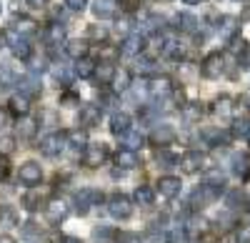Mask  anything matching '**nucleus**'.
I'll return each mask as SVG.
<instances>
[{"instance_id":"cd10ccee","label":"nucleus","mask_w":250,"mask_h":243,"mask_svg":"<svg viewBox=\"0 0 250 243\" xmlns=\"http://www.w3.org/2000/svg\"><path fill=\"white\" fill-rule=\"evenodd\" d=\"M18 88L23 90V95H35L40 93V86H38V78L35 75H23L18 80Z\"/></svg>"},{"instance_id":"7c9ffc66","label":"nucleus","mask_w":250,"mask_h":243,"mask_svg":"<svg viewBox=\"0 0 250 243\" xmlns=\"http://www.w3.org/2000/svg\"><path fill=\"white\" fill-rule=\"evenodd\" d=\"M138 73L140 75H155V60L148 55H138Z\"/></svg>"},{"instance_id":"f704fd0d","label":"nucleus","mask_w":250,"mask_h":243,"mask_svg":"<svg viewBox=\"0 0 250 243\" xmlns=\"http://www.w3.org/2000/svg\"><path fill=\"white\" fill-rule=\"evenodd\" d=\"M200 115H203V106H200V103L183 106V118H185V120H198Z\"/></svg>"},{"instance_id":"20e7f679","label":"nucleus","mask_w":250,"mask_h":243,"mask_svg":"<svg viewBox=\"0 0 250 243\" xmlns=\"http://www.w3.org/2000/svg\"><path fill=\"white\" fill-rule=\"evenodd\" d=\"M108 213L118 221H125V218H130L133 213V206H130V200L125 198L123 193H113L110 200H108Z\"/></svg>"},{"instance_id":"4be33fe9","label":"nucleus","mask_w":250,"mask_h":243,"mask_svg":"<svg viewBox=\"0 0 250 243\" xmlns=\"http://www.w3.org/2000/svg\"><path fill=\"white\" fill-rule=\"evenodd\" d=\"M93 13L100 18V20H105V18H113L115 15V0H95V5H93Z\"/></svg>"},{"instance_id":"9d476101","label":"nucleus","mask_w":250,"mask_h":243,"mask_svg":"<svg viewBox=\"0 0 250 243\" xmlns=\"http://www.w3.org/2000/svg\"><path fill=\"white\" fill-rule=\"evenodd\" d=\"M8 45H10V50H13V55L18 60H30L33 48H30V43H28L25 38H18L13 30H8Z\"/></svg>"},{"instance_id":"423d86ee","label":"nucleus","mask_w":250,"mask_h":243,"mask_svg":"<svg viewBox=\"0 0 250 243\" xmlns=\"http://www.w3.org/2000/svg\"><path fill=\"white\" fill-rule=\"evenodd\" d=\"M103 118V108L100 106H93V103H85L80 106V113H78V126L83 128H95Z\"/></svg>"},{"instance_id":"3c124183","label":"nucleus","mask_w":250,"mask_h":243,"mask_svg":"<svg viewBox=\"0 0 250 243\" xmlns=\"http://www.w3.org/2000/svg\"><path fill=\"white\" fill-rule=\"evenodd\" d=\"M85 3H88V0H65V5L70 10H83V8H85Z\"/></svg>"},{"instance_id":"864d4df0","label":"nucleus","mask_w":250,"mask_h":243,"mask_svg":"<svg viewBox=\"0 0 250 243\" xmlns=\"http://www.w3.org/2000/svg\"><path fill=\"white\" fill-rule=\"evenodd\" d=\"M240 103H243L245 110H250V90H245V93L240 95Z\"/></svg>"},{"instance_id":"8fccbe9b","label":"nucleus","mask_w":250,"mask_h":243,"mask_svg":"<svg viewBox=\"0 0 250 243\" xmlns=\"http://www.w3.org/2000/svg\"><path fill=\"white\" fill-rule=\"evenodd\" d=\"M100 103H103L100 108H110V106L115 103V95H110V93H103V95H100Z\"/></svg>"},{"instance_id":"680f3d73","label":"nucleus","mask_w":250,"mask_h":243,"mask_svg":"<svg viewBox=\"0 0 250 243\" xmlns=\"http://www.w3.org/2000/svg\"><path fill=\"white\" fill-rule=\"evenodd\" d=\"M5 40H8V33H0V45H3Z\"/></svg>"},{"instance_id":"9b49d317","label":"nucleus","mask_w":250,"mask_h":243,"mask_svg":"<svg viewBox=\"0 0 250 243\" xmlns=\"http://www.w3.org/2000/svg\"><path fill=\"white\" fill-rule=\"evenodd\" d=\"M143 45H145V38H143L140 33H133V35L125 38V43H123L120 53H123L125 58H135V55L143 53Z\"/></svg>"},{"instance_id":"1a4fd4ad","label":"nucleus","mask_w":250,"mask_h":243,"mask_svg":"<svg viewBox=\"0 0 250 243\" xmlns=\"http://www.w3.org/2000/svg\"><path fill=\"white\" fill-rule=\"evenodd\" d=\"M175 135H178V133H175L173 126H168V123H158V126L153 128V133H150V143L165 148V146H170L173 140H175Z\"/></svg>"},{"instance_id":"de8ad7c7","label":"nucleus","mask_w":250,"mask_h":243,"mask_svg":"<svg viewBox=\"0 0 250 243\" xmlns=\"http://www.w3.org/2000/svg\"><path fill=\"white\" fill-rule=\"evenodd\" d=\"M235 243H250V226H240L235 231Z\"/></svg>"},{"instance_id":"6e6d98bb","label":"nucleus","mask_w":250,"mask_h":243,"mask_svg":"<svg viewBox=\"0 0 250 243\" xmlns=\"http://www.w3.org/2000/svg\"><path fill=\"white\" fill-rule=\"evenodd\" d=\"M5 126H8V113L0 110V128H5Z\"/></svg>"},{"instance_id":"4c0bfd02","label":"nucleus","mask_w":250,"mask_h":243,"mask_svg":"<svg viewBox=\"0 0 250 243\" xmlns=\"http://www.w3.org/2000/svg\"><path fill=\"white\" fill-rule=\"evenodd\" d=\"M235 138H248V133H250V123H248V120H235V123H233V131H230Z\"/></svg>"},{"instance_id":"bb28decb","label":"nucleus","mask_w":250,"mask_h":243,"mask_svg":"<svg viewBox=\"0 0 250 243\" xmlns=\"http://www.w3.org/2000/svg\"><path fill=\"white\" fill-rule=\"evenodd\" d=\"M65 38V28H62L60 23H53L45 28V40H48V45H60V40Z\"/></svg>"},{"instance_id":"f257e3e1","label":"nucleus","mask_w":250,"mask_h":243,"mask_svg":"<svg viewBox=\"0 0 250 243\" xmlns=\"http://www.w3.org/2000/svg\"><path fill=\"white\" fill-rule=\"evenodd\" d=\"M65 143H68V133L65 131H55V133H48L43 140H40V153L48 155V158H55L65 151Z\"/></svg>"},{"instance_id":"e433bc0d","label":"nucleus","mask_w":250,"mask_h":243,"mask_svg":"<svg viewBox=\"0 0 250 243\" xmlns=\"http://www.w3.org/2000/svg\"><path fill=\"white\" fill-rule=\"evenodd\" d=\"M123 138H125V148H130V151H135V148L143 146V135L138 131H130L128 135H123Z\"/></svg>"},{"instance_id":"5fc2aeb1","label":"nucleus","mask_w":250,"mask_h":243,"mask_svg":"<svg viewBox=\"0 0 250 243\" xmlns=\"http://www.w3.org/2000/svg\"><path fill=\"white\" fill-rule=\"evenodd\" d=\"M25 3H28L30 8H35V10H40V8H43V5H45V0H25Z\"/></svg>"},{"instance_id":"09e8293b","label":"nucleus","mask_w":250,"mask_h":243,"mask_svg":"<svg viewBox=\"0 0 250 243\" xmlns=\"http://www.w3.org/2000/svg\"><path fill=\"white\" fill-rule=\"evenodd\" d=\"M215 110H218L220 115H228V113H230V98H228V95H223V98L218 100V106H215Z\"/></svg>"},{"instance_id":"5701e85b","label":"nucleus","mask_w":250,"mask_h":243,"mask_svg":"<svg viewBox=\"0 0 250 243\" xmlns=\"http://www.w3.org/2000/svg\"><path fill=\"white\" fill-rule=\"evenodd\" d=\"M133 198H135V203H138V206H153V200H155V191H153L150 186H140V188H135Z\"/></svg>"},{"instance_id":"ea45409f","label":"nucleus","mask_w":250,"mask_h":243,"mask_svg":"<svg viewBox=\"0 0 250 243\" xmlns=\"http://www.w3.org/2000/svg\"><path fill=\"white\" fill-rule=\"evenodd\" d=\"M223 28H220V35L223 38H233L235 35V30H238V25H235V18H223Z\"/></svg>"},{"instance_id":"ddd939ff","label":"nucleus","mask_w":250,"mask_h":243,"mask_svg":"<svg viewBox=\"0 0 250 243\" xmlns=\"http://www.w3.org/2000/svg\"><path fill=\"white\" fill-rule=\"evenodd\" d=\"M110 131H113V135H118V138H123V135H128L133 128H130V115L128 113H113V118H110Z\"/></svg>"},{"instance_id":"dca6fc26","label":"nucleus","mask_w":250,"mask_h":243,"mask_svg":"<svg viewBox=\"0 0 250 243\" xmlns=\"http://www.w3.org/2000/svg\"><path fill=\"white\" fill-rule=\"evenodd\" d=\"M148 90H150V95H155V98L160 95L163 98V95H170L173 93V83H170L168 78H153L150 83H148Z\"/></svg>"},{"instance_id":"c756f323","label":"nucleus","mask_w":250,"mask_h":243,"mask_svg":"<svg viewBox=\"0 0 250 243\" xmlns=\"http://www.w3.org/2000/svg\"><path fill=\"white\" fill-rule=\"evenodd\" d=\"M15 30L20 33V35H33L38 28H35V20H30V18H15Z\"/></svg>"},{"instance_id":"6ab92c4d","label":"nucleus","mask_w":250,"mask_h":243,"mask_svg":"<svg viewBox=\"0 0 250 243\" xmlns=\"http://www.w3.org/2000/svg\"><path fill=\"white\" fill-rule=\"evenodd\" d=\"M115 66L113 63H100L98 68H95V75H98V80H100V86H113V80H115Z\"/></svg>"},{"instance_id":"bf43d9fd","label":"nucleus","mask_w":250,"mask_h":243,"mask_svg":"<svg viewBox=\"0 0 250 243\" xmlns=\"http://www.w3.org/2000/svg\"><path fill=\"white\" fill-rule=\"evenodd\" d=\"M0 243H15L10 236H0Z\"/></svg>"},{"instance_id":"393cba45","label":"nucleus","mask_w":250,"mask_h":243,"mask_svg":"<svg viewBox=\"0 0 250 243\" xmlns=\"http://www.w3.org/2000/svg\"><path fill=\"white\" fill-rule=\"evenodd\" d=\"M40 206H43V196H40V191H35V188H30L25 196H23V208L25 211H38Z\"/></svg>"},{"instance_id":"72a5a7b5","label":"nucleus","mask_w":250,"mask_h":243,"mask_svg":"<svg viewBox=\"0 0 250 243\" xmlns=\"http://www.w3.org/2000/svg\"><path fill=\"white\" fill-rule=\"evenodd\" d=\"M15 83H18V78L10 73V68H0V90H8Z\"/></svg>"},{"instance_id":"a18cd8bd","label":"nucleus","mask_w":250,"mask_h":243,"mask_svg":"<svg viewBox=\"0 0 250 243\" xmlns=\"http://www.w3.org/2000/svg\"><path fill=\"white\" fill-rule=\"evenodd\" d=\"M23 236L25 238H40L43 233H40V226H35L33 221H28V223H23Z\"/></svg>"},{"instance_id":"c85d7f7f","label":"nucleus","mask_w":250,"mask_h":243,"mask_svg":"<svg viewBox=\"0 0 250 243\" xmlns=\"http://www.w3.org/2000/svg\"><path fill=\"white\" fill-rule=\"evenodd\" d=\"M95 63L90 58H80V60H75V75H80V78H90V75H95Z\"/></svg>"},{"instance_id":"052dcab7","label":"nucleus","mask_w":250,"mask_h":243,"mask_svg":"<svg viewBox=\"0 0 250 243\" xmlns=\"http://www.w3.org/2000/svg\"><path fill=\"white\" fill-rule=\"evenodd\" d=\"M185 5H200V0H183Z\"/></svg>"},{"instance_id":"e2e57ef3","label":"nucleus","mask_w":250,"mask_h":243,"mask_svg":"<svg viewBox=\"0 0 250 243\" xmlns=\"http://www.w3.org/2000/svg\"><path fill=\"white\" fill-rule=\"evenodd\" d=\"M143 243H160V241H158V238L153 236V238H148V241H143Z\"/></svg>"},{"instance_id":"a19ab883","label":"nucleus","mask_w":250,"mask_h":243,"mask_svg":"<svg viewBox=\"0 0 250 243\" xmlns=\"http://www.w3.org/2000/svg\"><path fill=\"white\" fill-rule=\"evenodd\" d=\"M158 163H163V168H173L178 163V158L170 155L168 151H158Z\"/></svg>"},{"instance_id":"58836bf2","label":"nucleus","mask_w":250,"mask_h":243,"mask_svg":"<svg viewBox=\"0 0 250 243\" xmlns=\"http://www.w3.org/2000/svg\"><path fill=\"white\" fill-rule=\"evenodd\" d=\"M68 140H70V146H75V148L88 146V138H85V133H83V131H70L68 133Z\"/></svg>"},{"instance_id":"aec40b11","label":"nucleus","mask_w":250,"mask_h":243,"mask_svg":"<svg viewBox=\"0 0 250 243\" xmlns=\"http://www.w3.org/2000/svg\"><path fill=\"white\" fill-rule=\"evenodd\" d=\"M45 213H48V218L53 221V223H58V221H62L68 216V206L62 203V200H50V203L45 206Z\"/></svg>"},{"instance_id":"39448f33","label":"nucleus","mask_w":250,"mask_h":243,"mask_svg":"<svg viewBox=\"0 0 250 243\" xmlns=\"http://www.w3.org/2000/svg\"><path fill=\"white\" fill-rule=\"evenodd\" d=\"M178 166L183 173H198L203 166H205V155L200 151H185L180 158H178Z\"/></svg>"},{"instance_id":"2eb2a0df","label":"nucleus","mask_w":250,"mask_h":243,"mask_svg":"<svg viewBox=\"0 0 250 243\" xmlns=\"http://www.w3.org/2000/svg\"><path fill=\"white\" fill-rule=\"evenodd\" d=\"M233 173L240 178V180H248L250 178V158L245 153H235L233 155Z\"/></svg>"},{"instance_id":"37998d69","label":"nucleus","mask_w":250,"mask_h":243,"mask_svg":"<svg viewBox=\"0 0 250 243\" xmlns=\"http://www.w3.org/2000/svg\"><path fill=\"white\" fill-rule=\"evenodd\" d=\"M60 106H80V95L73 90H65L60 95Z\"/></svg>"},{"instance_id":"13d9d810","label":"nucleus","mask_w":250,"mask_h":243,"mask_svg":"<svg viewBox=\"0 0 250 243\" xmlns=\"http://www.w3.org/2000/svg\"><path fill=\"white\" fill-rule=\"evenodd\" d=\"M60 243H80V241H78V238H70V236H62Z\"/></svg>"},{"instance_id":"f03ea898","label":"nucleus","mask_w":250,"mask_h":243,"mask_svg":"<svg viewBox=\"0 0 250 243\" xmlns=\"http://www.w3.org/2000/svg\"><path fill=\"white\" fill-rule=\"evenodd\" d=\"M223 193V186H210V183H203L200 188L193 191L190 200H193V206L195 208H205L208 203H213V200H218Z\"/></svg>"},{"instance_id":"a211bd4d","label":"nucleus","mask_w":250,"mask_h":243,"mask_svg":"<svg viewBox=\"0 0 250 243\" xmlns=\"http://www.w3.org/2000/svg\"><path fill=\"white\" fill-rule=\"evenodd\" d=\"M10 113H15V115H28V110H30V98L28 95H23V93H20V95H13L10 98Z\"/></svg>"},{"instance_id":"4468645a","label":"nucleus","mask_w":250,"mask_h":243,"mask_svg":"<svg viewBox=\"0 0 250 243\" xmlns=\"http://www.w3.org/2000/svg\"><path fill=\"white\" fill-rule=\"evenodd\" d=\"M115 163H118L120 168H138V166H140V158H138V153L130 151V148H120V151L115 153Z\"/></svg>"},{"instance_id":"4d7b16f0","label":"nucleus","mask_w":250,"mask_h":243,"mask_svg":"<svg viewBox=\"0 0 250 243\" xmlns=\"http://www.w3.org/2000/svg\"><path fill=\"white\" fill-rule=\"evenodd\" d=\"M8 173V163H5V158H0V178H3Z\"/></svg>"},{"instance_id":"2f4dec72","label":"nucleus","mask_w":250,"mask_h":243,"mask_svg":"<svg viewBox=\"0 0 250 243\" xmlns=\"http://www.w3.org/2000/svg\"><path fill=\"white\" fill-rule=\"evenodd\" d=\"M178 25H180L185 33H195V30H198V20H195L193 15L183 13V15H178Z\"/></svg>"},{"instance_id":"b1692460","label":"nucleus","mask_w":250,"mask_h":243,"mask_svg":"<svg viewBox=\"0 0 250 243\" xmlns=\"http://www.w3.org/2000/svg\"><path fill=\"white\" fill-rule=\"evenodd\" d=\"M160 50H163L165 58H173V60H180V55H183V48H180V43H178L175 38H165Z\"/></svg>"},{"instance_id":"c03bdc74","label":"nucleus","mask_w":250,"mask_h":243,"mask_svg":"<svg viewBox=\"0 0 250 243\" xmlns=\"http://www.w3.org/2000/svg\"><path fill=\"white\" fill-rule=\"evenodd\" d=\"M115 241H118V243H143V238H140L138 233H130V231L118 233V236H115Z\"/></svg>"},{"instance_id":"49530a36","label":"nucleus","mask_w":250,"mask_h":243,"mask_svg":"<svg viewBox=\"0 0 250 243\" xmlns=\"http://www.w3.org/2000/svg\"><path fill=\"white\" fill-rule=\"evenodd\" d=\"M88 38H93V40H105V38H108V30L103 28V25H90V28H88Z\"/></svg>"},{"instance_id":"0e129e2a","label":"nucleus","mask_w":250,"mask_h":243,"mask_svg":"<svg viewBox=\"0 0 250 243\" xmlns=\"http://www.w3.org/2000/svg\"><path fill=\"white\" fill-rule=\"evenodd\" d=\"M248 146H250V133H248Z\"/></svg>"},{"instance_id":"79ce46f5","label":"nucleus","mask_w":250,"mask_h":243,"mask_svg":"<svg viewBox=\"0 0 250 243\" xmlns=\"http://www.w3.org/2000/svg\"><path fill=\"white\" fill-rule=\"evenodd\" d=\"M168 243H188V231L185 228H173L168 233Z\"/></svg>"},{"instance_id":"0eeeda50","label":"nucleus","mask_w":250,"mask_h":243,"mask_svg":"<svg viewBox=\"0 0 250 243\" xmlns=\"http://www.w3.org/2000/svg\"><path fill=\"white\" fill-rule=\"evenodd\" d=\"M105 158H108V146L105 143H90V146H85V155H83V160H85L88 168L103 166V163H105Z\"/></svg>"},{"instance_id":"f3484780","label":"nucleus","mask_w":250,"mask_h":243,"mask_svg":"<svg viewBox=\"0 0 250 243\" xmlns=\"http://www.w3.org/2000/svg\"><path fill=\"white\" fill-rule=\"evenodd\" d=\"M85 53H88L85 40L73 38V40H68V43H65V55H68V58H75V60H80V58H85Z\"/></svg>"},{"instance_id":"6e6552de","label":"nucleus","mask_w":250,"mask_h":243,"mask_svg":"<svg viewBox=\"0 0 250 243\" xmlns=\"http://www.w3.org/2000/svg\"><path fill=\"white\" fill-rule=\"evenodd\" d=\"M18 178H20V183H25V186H38L40 183V178H43V171H40V166L35 163V160H25L23 166H20L18 171Z\"/></svg>"},{"instance_id":"f8f14e48","label":"nucleus","mask_w":250,"mask_h":243,"mask_svg":"<svg viewBox=\"0 0 250 243\" xmlns=\"http://www.w3.org/2000/svg\"><path fill=\"white\" fill-rule=\"evenodd\" d=\"M180 188H183V183H180V178H175V176H163L158 180V191L165 198H175L180 193Z\"/></svg>"},{"instance_id":"a878e982","label":"nucleus","mask_w":250,"mask_h":243,"mask_svg":"<svg viewBox=\"0 0 250 243\" xmlns=\"http://www.w3.org/2000/svg\"><path fill=\"white\" fill-rule=\"evenodd\" d=\"M35 133H38V120H33V118H23V120H20V126H18V135L20 138L30 140V138H35Z\"/></svg>"},{"instance_id":"7ed1b4c3","label":"nucleus","mask_w":250,"mask_h":243,"mask_svg":"<svg viewBox=\"0 0 250 243\" xmlns=\"http://www.w3.org/2000/svg\"><path fill=\"white\" fill-rule=\"evenodd\" d=\"M223 70H225V58L220 55V53H210V55H205V60L200 63V73H203V78H220L223 75Z\"/></svg>"},{"instance_id":"473e14b6","label":"nucleus","mask_w":250,"mask_h":243,"mask_svg":"<svg viewBox=\"0 0 250 243\" xmlns=\"http://www.w3.org/2000/svg\"><path fill=\"white\" fill-rule=\"evenodd\" d=\"M113 88H115V90H128V88H130V73H128V70H120V73H115Z\"/></svg>"},{"instance_id":"412c9836","label":"nucleus","mask_w":250,"mask_h":243,"mask_svg":"<svg viewBox=\"0 0 250 243\" xmlns=\"http://www.w3.org/2000/svg\"><path fill=\"white\" fill-rule=\"evenodd\" d=\"M245 203H248V198H245V193H243L240 188L225 193V206H228V211H238V208H243Z\"/></svg>"},{"instance_id":"c9c22d12","label":"nucleus","mask_w":250,"mask_h":243,"mask_svg":"<svg viewBox=\"0 0 250 243\" xmlns=\"http://www.w3.org/2000/svg\"><path fill=\"white\" fill-rule=\"evenodd\" d=\"M15 221H18V216H15V211L13 208H8V206H0V226H15Z\"/></svg>"},{"instance_id":"603ef678","label":"nucleus","mask_w":250,"mask_h":243,"mask_svg":"<svg viewBox=\"0 0 250 243\" xmlns=\"http://www.w3.org/2000/svg\"><path fill=\"white\" fill-rule=\"evenodd\" d=\"M0 148H3V153H10L13 151V138H3L0 140Z\"/></svg>"}]
</instances>
